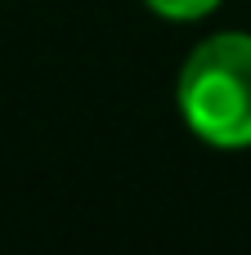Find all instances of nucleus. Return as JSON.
I'll return each instance as SVG.
<instances>
[{"label":"nucleus","instance_id":"obj_1","mask_svg":"<svg viewBox=\"0 0 251 255\" xmlns=\"http://www.w3.org/2000/svg\"><path fill=\"white\" fill-rule=\"evenodd\" d=\"M180 112L198 139L216 148L251 143V36L216 31L180 67Z\"/></svg>","mask_w":251,"mask_h":255},{"label":"nucleus","instance_id":"obj_2","mask_svg":"<svg viewBox=\"0 0 251 255\" xmlns=\"http://www.w3.org/2000/svg\"><path fill=\"white\" fill-rule=\"evenodd\" d=\"M153 13L171 18V22H193V18H207L220 0H144Z\"/></svg>","mask_w":251,"mask_h":255}]
</instances>
